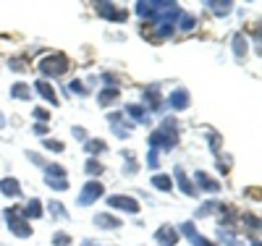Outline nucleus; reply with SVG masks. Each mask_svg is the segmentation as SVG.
<instances>
[{
	"label": "nucleus",
	"instance_id": "12",
	"mask_svg": "<svg viewBox=\"0 0 262 246\" xmlns=\"http://www.w3.org/2000/svg\"><path fill=\"white\" fill-rule=\"evenodd\" d=\"M116 100H118V89H113V86H107V89L100 92V105H111Z\"/></svg>",
	"mask_w": 262,
	"mask_h": 246
},
{
	"label": "nucleus",
	"instance_id": "16",
	"mask_svg": "<svg viewBox=\"0 0 262 246\" xmlns=\"http://www.w3.org/2000/svg\"><path fill=\"white\" fill-rule=\"evenodd\" d=\"M152 186L160 189V191H170V186H173V184H170V178H168V175H163V173H160V175L152 178Z\"/></svg>",
	"mask_w": 262,
	"mask_h": 246
},
{
	"label": "nucleus",
	"instance_id": "21",
	"mask_svg": "<svg viewBox=\"0 0 262 246\" xmlns=\"http://www.w3.org/2000/svg\"><path fill=\"white\" fill-rule=\"evenodd\" d=\"M53 243H55V246H69V243H71V236H69V233H55V236H53Z\"/></svg>",
	"mask_w": 262,
	"mask_h": 246
},
{
	"label": "nucleus",
	"instance_id": "5",
	"mask_svg": "<svg viewBox=\"0 0 262 246\" xmlns=\"http://www.w3.org/2000/svg\"><path fill=\"white\" fill-rule=\"evenodd\" d=\"M97 196H102V184L100 181H90L79 194V205H92Z\"/></svg>",
	"mask_w": 262,
	"mask_h": 246
},
{
	"label": "nucleus",
	"instance_id": "33",
	"mask_svg": "<svg viewBox=\"0 0 262 246\" xmlns=\"http://www.w3.org/2000/svg\"><path fill=\"white\" fill-rule=\"evenodd\" d=\"M84 246H95V243H90V241H86V243H84Z\"/></svg>",
	"mask_w": 262,
	"mask_h": 246
},
{
	"label": "nucleus",
	"instance_id": "6",
	"mask_svg": "<svg viewBox=\"0 0 262 246\" xmlns=\"http://www.w3.org/2000/svg\"><path fill=\"white\" fill-rule=\"evenodd\" d=\"M155 238H158L160 246H173V243L179 241V231L173 228V226H163V228L155 233Z\"/></svg>",
	"mask_w": 262,
	"mask_h": 246
},
{
	"label": "nucleus",
	"instance_id": "2",
	"mask_svg": "<svg viewBox=\"0 0 262 246\" xmlns=\"http://www.w3.org/2000/svg\"><path fill=\"white\" fill-rule=\"evenodd\" d=\"M176 121L173 118H168L165 123H163V128H158L155 133H152V144L155 147H165V149H170L173 144H176Z\"/></svg>",
	"mask_w": 262,
	"mask_h": 246
},
{
	"label": "nucleus",
	"instance_id": "27",
	"mask_svg": "<svg viewBox=\"0 0 262 246\" xmlns=\"http://www.w3.org/2000/svg\"><path fill=\"white\" fill-rule=\"evenodd\" d=\"M50 212H53V215H58V217H66V210H63L58 202H50Z\"/></svg>",
	"mask_w": 262,
	"mask_h": 246
},
{
	"label": "nucleus",
	"instance_id": "28",
	"mask_svg": "<svg viewBox=\"0 0 262 246\" xmlns=\"http://www.w3.org/2000/svg\"><path fill=\"white\" fill-rule=\"evenodd\" d=\"M45 147H48V149H55V152L63 149V144H60V142H53V139H45Z\"/></svg>",
	"mask_w": 262,
	"mask_h": 246
},
{
	"label": "nucleus",
	"instance_id": "29",
	"mask_svg": "<svg viewBox=\"0 0 262 246\" xmlns=\"http://www.w3.org/2000/svg\"><path fill=\"white\" fill-rule=\"evenodd\" d=\"M191 241H194L196 246H217V243H210V241H207V238H202V236H194Z\"/></svg>",
	"mask_w": 262,
	"mask_h": 246
},
{
	"label": "nucleus",
	"instance_id": "10",
	"mask_svg": "<svg viewBox=\"0 0 262 246\" xmlns=\"http://www.w3.org/2000/svg\"><path fill=\"white\" fill-rule=\"evenodd\" d=\"M34 89H37V92L42 95V97H45L48 102H53V105H58V97H55V89L48 84V81H37L34 84Z\"/></svg>",
	"mask_w": 262,
	"mask_h": 246
},
{
	"label": "nucleus",
	"instance_id": "19",
	"mask_svg": "<svg viewBox=\"0 0 262 246\" xmlns=\"http://www.w3.org/2000/svg\"><path fill=\"white\" fill-rule=\"evenodd\" d=\"M11 92H13V97H18V100H27V97H29V92H32V89H29L27 84H16V86L11 89Z\"/></svg>",
	"mask_w": 262,
	"mask_h": 246
},
{
	"label": "nucleus",
	"instance_id": "15",
	"mask_svg": "<svg viewBox=\"0 0 262 246\" xmlns=\"http://www.w3.org/2000/svg\"><path fill=\"white\" fill-rule=\"evenodd\" d=\"M95 226H100V228H118L121 222L113 220L111 215H97V217H95Z\"/></svg>",
	"mask_w": 262,
	"mask_h": 246
},
{
	"label": "nucleus",
	"instance_id": "11",
	"mask_svg": "<svg viewBox=\"0 0 262 246\" xmlns=\"http://www.w3.org/2000/svg\"><path fill=\"white\" fill-rule=\"evenodd\" d=\"M39 215H42L39 199H32V202H27V207H24V217H27V220H37Z\"/></svg>",
	"mask_w": 262,
	"mask_h": 246
},
{
	"label": "nucleus",
	"instance_id": "20",
	"mask_svg": "<svg viewBox=\"0 0 262 246\" xmlns=\"http://www.w3.org/2000/svg\"><path fill=\"white\" fill-rule=\"evenodd\" d=\"M48 186L55 191H63V189H69V181H63V178H48Z\"/></svg>",
	"mask_w": 262,
	"mask_h": 246
},
{
	"label": "nucleus",
	"instance_id": "18",
	"mask_svg": "<svg viewBox=\"0 0 262 246\" xmlns=\"http://www.w3.org/2000/svg\"><path fill=\"white\" fill-rule=\"evenodd\" d=\"M176 178H179V186H181V189H184V191H186L189 196H194V194H196V191H194V186H191V184L186 181V175H184L181 170H176Z\"/></svg>",
	"mask_w": 262,
	"mask_h": 246
},
{
	"label": "nucleus",
	"instance_id": "30",
	"mask_svg": "<svg viewBox=\"0 0 262 246\" xmlns=\"http://www.w3.org/2000/svg\"><path fill=\"white\" fill-rule=\"evenodd\" d=\"M181 27H184V29H191V27H194V18H191V16H184Z\"/></svg>",
	"mask_w": 262,
	"mask_h": 246
},
{
	"label": "nucleus",
	"instance_id": "7",
	"mask_svg": "<svg viewBox=\"0 0 262 246\" xmlns=\"http://www.w3.org/2000/svg\"><path fill=\"white\" fill-rule=\"evenodd\" d=\"M95 8H97V11H100V16H105V18H116V21H126V18H128V13H126V11L113 8V6H107V3H97Z\"/></svg>",
	"mask_w": 262,
	"mask_h": 246
},
{
	"label": "nucleus",
	"instance_id": "25",
	"mask_svg": "<svg viewBox=\"0 0 262 246\" xmlns=\"http://www.w3.org/2000/svg\"><path fill=\"white\" fill-rule=\"evenodd\" d=\"M86 149H90V152H105V142H90Z\"/></svg>",
	"mask_w": 262,
	"mask_h": 246
},
{
	"label": "nucleus",
	"instance_id": "9",
	"mask_svg": "<svg viewBox=\"0 0 262 246\" xmlns=\"http://www.w3.org/2000/svg\"><path fill=\"white\" fill-rule=\"evenodd\" d=\"M0 191H3L6 196H18L21 194V186H18L16 178H3V181H0Z\"/></svg>",
	"mask_w": 262,
	"mask_h": 246
},
{
	"label": "nucleus",
	"instance_id": "22",
	"mask_svg": "<svg viewBox=\"0 0 262 246\" xmlns=\"http://www.w3.org/2000/svg\"><path fill=\"white\" fill-rule=\"evenodd\" d=\"M210 8H215V16H226L231 3H210Z\"/></svg>",
	"mask_w": 262,
	"mask_h": 246
},
{
	"label": "nucleus",
	"instance_id": "26",
	"mask_svg": "<svg viewBox=\"0 0 262 246\" xmlns=\"http://www.w3.org/2000/svg\"><path fill=\"white\" fill-rule=\"evenodd\" d=\"M34 118H37V121H48V118H50V113H48L45 107H37V110H34Z\"/></svg>",
	"mask_w": 262,
	"mask_h": 246
},
{
	"label": "nucleus",
	"instance_id": "8",
	"mask_svg": "<svg viewBox=\"0 0 262 246\" xmlns=\"http://www.w3.org/2000/svg\"><path fill=\"white\" fill-rule=\"evenodd\" d=\"M196 186L205 191H221V181H212L207 173H196Z\"/></svg>",
	"mask_w": 262,
	"mask_h": 246
},
{
	"label": "nucleus",
	"instance_id": "23",
	"mask_svg": "<svg viewBox=\"0 0 262 246\" xmlns=\"http://www.w3.org/2000/svg\"><path fill=\"white\" fill-rule=\"evenodd\" d=\"M147 102L152 105V107H160V95H155V89H149V92H147Z\"/></svg>",
	"mask_w": 262,
	"mask_h": 246
},
{
	"label": "nucleus",
	"instance_id": "14",
	"mask_svg": "<svg viewBox=\"0 0 262 246\" xmlns=\"http://www.w3.org/2000/svg\"><path fill=\"white\" fill-rule=\"evenodd\" d=\"M170 105L176 107V110H184V107L189 105V97H186V92H184V89H179V92L170 97Z\"/></svg>",
	"mask_w": 262,
	"mask_h": 246
},
{
	"label": "nucleus",
	"instance_id": "17",
	"mask_svg": "<svg viewBox=\"0 0 262 246\" xmlns=\"http://www.w3.org/2000/svg\"><path fill=\"white\" fill-rule=\"evenodd\" d=\"M233 53H236L238 58H244V55H247V39H244L242 34H236V37H233Z\"/></svg>",
	"mask_w": 262,
	"mask_h": 246
},
{
	"label": "nucleus",
	"instance_id": "3",
	"mask_svg": "<svg viewBox=\"0 0 262 246\" xmlns=\"http://www.w3.org/2000/svg\"><path fill=\"white\" fill-rule=\"evenodd\" d=\"M6 217H8V228H11V233H16V236H21V238L32 236V226L27 222L24 215H18V210H6Z\"/></svg>",
	"mask_w": 262,
	"mask_h": 246
},
{
	"label": "nucleus",
	"instance_id": "1",
	"mask_svg": "<svg viewBox=\"0 0 262 246\" xmlns=\"http://www.w3.org/2000/svg\"><path fill=\"white\" fill-rule=\"evenodd\" d=\"M66 71H69V58L63 53H53L39 60V74H45V76H63Z\"/></svg>",
	"mask_w": 262,
	"mask_h": 246
},
{
	"label": "nucleus",
	"instance_id": "4",
	"mask_svg": "<svg viewBox=\"0 0 262 246\" xmlns=\"http://www.w3.org/2000/svg\"><path fill=\"white\" fill-rule=\"evenodd\" d=\"M107 205H111L113 210H123V212H139V202L131 196H123V194H113L111 199H107Z\"/></svg>",
	"mask_w": 262,
	"mask_h": 246
},
{
	"label": "nucleus",
	"instance_id": "13",
	"mask_svg": "<svg viewBox=\"0 0 262 246\" xmlns=\"http://www.w3.org/2000/svg\"><path fill=\"white\" fill-rule=\"evenodd\" d=\"M126 110H128L131 121H139V123H144V121H147V113H144V107H142V105H128Z\"/></svg>",
	"mask_w": 262,
	"mask_h": 246
},
{
	"label": "nucleus",
	"instance_id": "24",
	"mask_svg": "<svg viewBox=\"0 0 262 246\" xmlns=\"http://www.w3.org/2000/svg\"><path fill=\"white\" fill-rule=\"evenodd\" d=\"M86 173H90V175H97V173H102V165H100L97 160H90V163H86Z\"/></svg>",
	"mask_w": 262,
	"mask_h": 246
},
{
	"label": "nucleus",
	"instance_id": "31",
	"mask_svg": "<svg viewBox=\"0 0 262 246\" xmlns=\"http://www.w3.org/2000/svg\"><path fill=\"white\" fill-rule=\"evenodd\" d=\"M71 92H84V86H81V81H71Z\"/></svg>",
	"mask_w": 262,
	"mask_h": 246
},
{
	"label": "nucleus",
	"instance_id": "32",
	"mask_svg": "<svg viewBox=\"0 0 262 246\" xmlns=\"http://www.w3.org/2000/svg\"><path fill=\"white\" fill-rule=\"evenodd\" d=\"M254 246H262V241H254Z\"/></svg>",
	"mask_w": 262,
	"mask_h": 246
}]
</instances>
